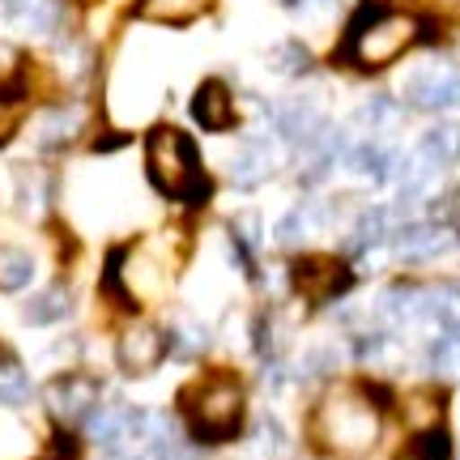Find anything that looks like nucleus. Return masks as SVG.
Segmentation results:
<instances>
[{
  "label": "nucleus",
  "mask_w": 460,
  "mask_h": 460,
  "mask_svg": "<svg viewBox=\"0 0 460 460\" xmlns=\"http://www.w3.org/2000/svg\"><path fill=\"white\" fill-rule=\"evenodd\" d=\"M418 34H422L418 17L384 9V4H362L341 39V56L354 68H384L396 56H405L418 43Z\"/></svg>",
  "instance_id": "f257e3e1"
},
{
  "label": "nucleus",
  "mask_w": 460,
  "mask_h": 460,
  "mask_svg": "<svg viewBox=\"0 0 460 460\" xmlns=\"http://www.w3.org/2000/svg\"><path fill=\"white\" fill-rule=\"evenodd\" d=\"M315 439L332 456H362L379 439V410L358 388H337L315 410Z\"/></svg>",
  "instance_id": "f03ea898"
},
{
  "label": "nucleus",
  "mask_w": 460,
  "mask_h": 460,
  "mask_svg": "<svg viewBox=\"0 0 460 460\" xmlns=\"http://www.w3.org/2000/svg\"><path fill=\"white\" fill-rule=\"evenodd\" d=\"M183 418H188L192 439L200 444L234 439L243 427V384L226 371L200 376L192 388H183Z\"/></svg>",
  "instance_id": "7ed1b4c3"
},
{
  "label": "nucleus",
  "mask_w": 460,
  "mask_h": 460,
  "mask_svg": "<svg viewBox=\"0 0 460 460\" xmlns=\"http://www.w3.org/2000/svg\"><path fill=\"white\" fill-rule=\"evenodd\" d=\"M146 171L149 183L163 192V197L175 200H200L209 192V180L200 171V154L192 146V137L171 124H158V128L146 137Z\"/></svg>",
  "instance_id": "20e7f679"
},
{
  "label": "nucleus",
  "mask_w": 460,
  "mask_h": 460,
  "mask_svg": "<svg viewBox=\"0 0 460 460\" xmlns=\"http://www.w3.org/2000/svg\"><path fill=\"white\" fill-rule=\"evenodd\" d=\"M405 102L418 111H447L460 107V68L447 60H430V65L413 68L405 77Z\"/></svg>",
  "instance_id": "39448f33"
},
{
  "label": "nucleus",
  "mask_w": 460,
  "mask_h": 460,
  "mask_svg": "<svg viewBox=\"0 0 460 460\" xmlns=\"http://www.w3.org/2000/svg\"><path fill=\"white\" fill-rule=\"evenodd\" d=\"M290 278H295V290L307 298H337L341 290H349L354 273L345 269L341 261L332 256H298L290 264Z\"/></svg>",
  "instance_id": "423d86ee"
},
{
  "label": "nucleus",
  "mask_w": 460,
  "mask_h": 460,
  "mask_svg": "<svg viewBox=\"0 0 460 460\" xmlns=\"http://www.w3.org/2000/svg\"><path fill=\"white\" fill-rule=\"evenodd\" d=\"M281 171V149L273 137H247L243 146L230 154V180L239 188H256V183L273 180Z\"/></svg>",
  "instance_id": "0eeeda50"
},
{
  "label": "nucleus",
  "mask_w": 460,
  "mask_h": 460,
  "mask_svg": "<svg viewBox=\"0 0 460 460\" xmlns=\"http://www.w3.org/2000/svg\"><path fill=\"white\" fill-rule=\"evenodd\" d=\"M85 435L102 447H119V444H132L146 435V413L137 405H102V410H90L85 418Z\"/></svg>",
  "instance_id": "6e6552de"
},
{
  "label": "nucleus",
  "mask_w": 460,
  "mask_h": 460,
  "mask_svg": "<svg viewBox=\"0 0 460 460\" xmlns=\"http://www.w3.org/2000/svg\"><path fill=\"white\" fill-rule=\"evenodd\" d=\"M166 354V332L149 329V324H137V329H124L119 345H115V358H119V371L124 376H149Z\"/></svg>",
  "instance_id": "1a4fd4ad"
},
{
  "label": "nucleus",
  "mask_w": 460,
  "mask_h": 460,
  "mask_svg": "<svg viewBox=\"0 0 460 460\" xmlns=\"http://www.w3.org/2000/svg\"><path fill=\"white\" fill-rule=\"evenodd\" d=\"M99 401V384L90 376H60L56 384L48 388V405L60 422H77V418H90Z\"/></svg>",
  "instance_id": "9d476101"
},
{
  "label": "nucleus",
  "mask_w": 460,
  "mask_h": 460,
  "mask_svg": "<svg viewBox=\"0 0 460 460\" xmlns=\"http://www.w3.org/2000/svg\"><path fill=\"white\" fill-rule=\"evenodd\" d=\"M192 119H197L200 128L209 132H226L234 128V94H230L226 82H217V77H209V82L197 85V94H192Z\"/></svg>",
  "instance_id": "9b49d317"
},
{
  "label": "nucleus",
  "mask_w": 460,
  "mask_h": 460,
  "mask_svg": "<svg viewBox=\"0 0 460 460\" xmlns=\"http://www.w3.org/2000/svg\"><path fill=\"white\" fill-rule=\"evenodd\" d=\"M273 124H278V132L290 141L295 149H303V146H312L315 137L324 132V115L315 111V102H307V99H290V102H281L278 111H273Z\"/></svg>",
  "instance_id": "f8f14e48"
},
{
  "label": "nucleus",
  "mask_w": 460,
  "mask_h": 460,
  "mask_svg": "<svg viewBox=\"0 0 460 460\" xmlns=\"http://www.w3.org/2000/svg\"><path fill=\"white\" fill-rule=\"evenodd\" d=\"M393 243L410 261H430V256H444V252L456 247V230L452 226H405L401 234H393Z\"/></svg>",
  "instance_id": "ddd939ff"
},
{
  "label": "nucleus",
  "mask_w": 460,
  "mask_h": 460,
  "mask_svg": "<svg viewBox=\"0 0 460 460\" xmlns=\"http://www.w3.org/2000/svg\"><path fill=\"white\" fill-rule=\"evenodd\" d=\"M4 17L26 34H48L60 17V4L56 0H4Z\"/></svg>",
  "instance_id": "4468645a"
},
{
  "label": "nucleus",
  "mask_w": 460,
  "mask_h": 460,
  "mask_svg": "<svg viewBox=\"0 0 460 460\" xmlns=\"http://www.w3.org/2000/svg\"><path fill=\"white\" fill-rule=\"evenodd\" d=\"M214 9V0H141L137 13L146 22H163V26H188Z\"/></svg>",
  "instance_id": "2eb2a0df"
},
{
  "label": "nucleus",
  "mask_w": 460,
  "mask_h": 460,
  "mask_svg": "<svg viewBox=\"0 0 460 460\" xmlns=\"http://www.w3.org/2000/svg\"><path fill=\"white\" fill-rule=\"evenodd\" d=\"M324 226V209L320 205H312V200H303V205H295V209H286L278 222V243L281 247H298L307 234H315V230Z\"/></svg>",
  "instance_id": "dca6fc26"
},
{
  "label": "nucleus",
  "mask_w": 460,
  "mask_h": 460,
  "mask_svg": "<svg viewBox=\"0 0 460 460\" xmlns=\"http://www.w3.org/2000/svg\"><path fill=\"white\" fill-rule=\"evenodd\" d=\"M379 315H384L388 324L427 320V298H422V290H413V286H393L388 295L379 298Z\"/></svg>",
  "instance_id": "f3484780"
},
{
  "label": "nucleus",
  "mask_w": 460,
  "mask_h": 460,
  "mask_svg": "<svg viewBox=\"0 0 460 460\" xmlns=\"http://www.w3.org/2000/svg\"><path fill=\"white\" fill-rule=\"evenodd\" d=\"M418 154H422L430 166L460 163V124H435V128H427L422 141H418Z\"/></svg>",
  "instance_id": "a211bd4d"
},
{
  "label": "nucleus",
  "mask_w": 460,
  "mask_h": 460,
  "mask_svg": "<svg viewBox=\"0 0 460 460\" xmlns=\"http://www.w3.org/2000/svg\"><path fill=\"white\" fill-rule=\"evenodd\" d=\"M422 298H427V320H435L447 332H460V286L456 281H439V286L422 290Z\"/></svg>",
  "instance_id": "6ab92c4d"
},
{
  "label": "nucleus",
  "mask_w": 460,
  "mask_h": 460,
  "mask_svg": "<svg viewBox=\"0 0 460 460\" xmlns=\"http://www.w3.org/2000/svg\"><path fill=\"white\" fill-rule=\"evenodd\" d=\"M73 312V295H68V286H48L43 295H34L26 303V320L31 324H56V320H65Z\"/></svg>",
  "instance_id": "aec40b11"
},
{
  "label": "nucleus",
  "mask_w": 460,
  "mask_h": 460,
  "mask_svg": "<svg viewBox=\"0 0 460 460\" xmlns=\"http://www.w3.org/2000/svg\"><path fill=\"white\" fill-rule=\"evenodd\" d=\"M31 376H26V367L13 358V354H0V405H26L31 401Z\"/></svg>",
  "instance_id": "412c9836"
},
{
  "label": "nucleus",
  "mask_w": 460,
  "mask_h": 460,
  "mask_svg": "<svg viewBox=\"0 0 460 460\" xmlns=\"http://www.w3.org/2000/svg\"><path fill=\"white\" fill-rule=\"evenodd\" d=\"M384 239H393V209H367L354 222V234H349V247H379Z\"/></svg>",
  "instance_id": "4be33fe9"
},
{
  "label": "nucleus",
  "mask_w": 460,
  "mask_h": 460,
  "mask_svg": "<svg viewBox=\"0 0 460 460\" xmlns=\"http://www.w3.org/2000/svg\"><path fill=\"white\" fill-rule=\"evenodd\" d=\"M34 278V256L22 247H0V290H26Z\"/></svg>",
  "instance_id": "5701e85b"
},
{
  "label": "nucleus",
  "mask_w": 460,
  "mask_h": 460,
  "mask_svg": "<svg viewBox=\"0 0 460 460\" xmlns=\"http://www.w3.org/2000/svg\"><path fill=\"white\" fill-rule=\"evenodd\" d=\"M77 128H82V111H48L43 124H39V146L60 149L77 137Z\"/></svg>",
  "instance_id": "b1692460"
},
{
  "label": "nucleus",
  "mask_w": 460,
  "mask_h": 460,
  "mask_svg": "<svg viewBox=\"0 0 460 460\" xmlns=\"http://www.w3.org/2000/svg\"><path fill=\"white\" fill-rule=\"evenodd\" d=\"M269 68L281 73V77H303L312 68V51L303 48V43H295V39H286V43H278V48L269 51Z\"/></svg>",
  "instance_id": "393cba45"
},
{
  "label": "nucleus",
  "mask_w": 460,
  "mask_h": 460,
  "mask_svg": "<svg viewBox=\"0 0 460 460\" xmlns=\"http://www.w3.org/2000/svg\"><path fill=\"white\" fill-rule=\"evenodd\" d=\"M427 358H430V371H435V376L460 379V332H444V337L427 349Z\"/></svg>",
  "instance_id": "a878e982"
},
{
  "label": "nucleus",
  "mask_w": 460,
  "mask_h": 460,
  "mask_svg": "<svg viewBox=\"0 0 460 460\" xmlns=\"http://www.w3.org/2000/svg\"><path fill=\"white\" fill-rule=\"evenodd\" d=\"M358 119L367 124L371 132H384V128H393L396 124V102L393 99H367L358 107Z\"/></svg>",
  "instance_id": "bb28decb"
},
{
  "label": "nucleus",
  "mask_w": 460,
  "mask_h": 460,
  "mask_svg": "<svg viewBox=\"0 0 460 460\" xmlns=\"http://www.w3.org/2000/svg\"><path fill=\"white\" fill-rule=\"evenodd\" d=\"M281 447H286V435H281V427L273 422V418H261L256 439H252V452H256L261 460H273V456H281Z\"/></svg>",
  "instance_id": "cd10ccee"
},
{
  "label": "nucleus",
  "mask_w": 460,
  "mask_h": 460,
  "mask_svg": "<svg viewBox=\"0 0 460 460\" xmlns=\"http://www.w3.org/2000/svg\"><path fill=\"white\" fill-rule=\"evenodd\" d=\"M413 452H418V460H452V444H447V435L444 430H422V435H418V447H413Z\"/></svg>",
  "instance_id": "c85d7f7f"
},
{
  "label": "nucleus",
  "mask_w": 460,
  "mask_h": 460,
  "mask_svg": "<svg viewBox=\"0 0 460 460\" xmlns=\"http://www.w3.org/2000/svg\"><path fill=\"white\" fill-rule=\"evenodd\" d=\"M205 341H209V337H205V329H200V324H188V320H183V324H175V345H180L183 354L205 349Z\"/></svg>",
  "instance_id": "c756f323"
},
{
  "label": "nucleus",
  "mask_w": 460,
  "mask_h": 460,
  "mask_svg": "<svg viewBox=\"0 0 460 460\" xmlns=\"http://www.w3.org/2000/svg\"><path fill=\"white\" fill-rule=\"evenodd\" d=\"M430 4H439V9H456L460 0H430Z\"/></svg>",
  "instance_id": "7c9ffc66"
},
{
  "label": "nucleus",
  "mask_w": 460,
  "mask_h": 460,
  "mask_svg": "<svg viewBox=\"0 0 460 460\" xmlns=\"http://www.w3.org/2000/svg\"><path fill=\"white\" fill-rule=\"evenodd\" d=\"M281 4H286V9H295V4H303V0H281Z\"/></svg>",
  "instance_id": "2f4dec72"
},
{
  "label": "nucleus",
  "mask_w": 460,
  "mask_h": 460,
  "mask_svg": "<svg viewBox=\"0 0 460 460\" xmlns=\"http://www.w3.org/2000/svg\"><path fill=\"white\" fill-rule=\"evenodd\" d=\"M413 460H418V456H413Z\"/></svg>",
  "instance_id": "473e14b6"
}]
</instances>
